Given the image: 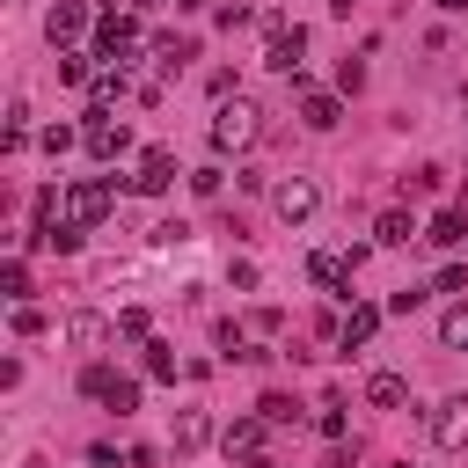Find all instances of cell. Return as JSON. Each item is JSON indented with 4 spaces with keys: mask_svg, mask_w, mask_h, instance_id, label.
Listing matches in <instances>:
<instances>
[{
    "mask_svg": "<svg viewBox=\"0 0 468 468\" xmlns=\"http://www.w3.org/2000/svg\"><path fill=\"white\" fill-rule=\"evenodd\" d=\"M263 139V110L249 102V95H227L219 110H212V154H249Z\"/></svg>",
    "mask_w": 468,
    "mask_h": 468,
    "instance_id": "1",
    "label": "cell"
},
{
    "mask_svg": "<svg viewBox=\"0 0 468 468\" xmlns=\"http://www.w3.org/2000/svg\"><path fill=\"white\" fill-rule=\"evenodd\" d=\"M271 212H278V219H285V227H307V219H314V212H322V183H314V176H300V168H292V176H285V183H271Z\"/></svg>",
    "mask_w": 468,
    "mask_h": 468,
    "instance_id": "2",
    "label": "cell"
},
{
    "mask_svg": "<svg viewBox=\"0 0 468 468\" xmlns=\"http://www.w3.org/2000/svg\"><path fill=\"white\" fill-rule=\"evenodd\" d=\"M110 205H117V190L110 183H66V197H58V212H66V227H95V219H110Z\"/></svg>",
    "mask_w": 468,
    "mask_h": 468,
    "instance_id": "3",
    "label": "cell"
},
{
    "mask_svg": "<svg viewBox=\"0 0 468 468\" xmlns=\"http://www.w3.org/2000/svg\"><path fill=\"white\" fill-rule=\"evenodd\" d=\"M263 29H271V44H263V66H271V73H300L307 29H300V22H285V15H263Z\"/></svg>",
    "mask_w": 468,
    "mask_h": 468,
    "instance_id": "4",
    "label": "cell"
},
{
    "mask_svg": "<svg viewBox=\"0 0 468 468\" xmlns=\"http://www.w3.org/2000/svg\"><path fill=\"white\" fill-rule=\"evenodd\" d=\"M80 146H88L95 161H124V154H132V124H117L110 110H88V124H80Z\"/></svg>",
    "mask_w": 468,
    "mask_h": 468,
    "instance_id": "5",
    "label": "cell"
},
{
    "mask_svg": "<svg viewBox=\"0 0 468 468\" xmlns=\"http://www.w3.org/2000/svg\"><path fill=\"white\" fill-rule=\"evenodd\" d=\"M424 431H431V446L461 453V446H468V395H446V402H431V410H424Z\"/></svg>",
    "mask_w": 468,
    "mask_h": 468,
    "instance_id": "6",
    "label": "cell"
},
{
    "mask_svg": "<svg viewBox=\"0 0 468 468\" xmlns=\"http://www.w3.org/2000/svg\"><path fill=\"white\" fill-rule=\"evenodd\" d=\"M292 88H300V124H307V132H336V124H344V102H336L329 88H307L300 73H292Z\"/></svg>",
    "mask_w": 468,
    "mask_h": 468,
    "instance_id": "7",
    "label": "cell"
},
{
    "mask_svg": "<svg viewBox=\"0 0 468 468\" xmlns=\"http://www.w3.org/2000/svg\"><path fill=\"white\" fill-rule=\"evenodd\" d=\"M124 183H132L139 197H161V190L176 183V154H161V146H146V154H139V168H132Z\"/></svg>",
    "mask_w": 468,
    "mask_h": 468,
    "instance_id": "8",
    "label": "cell"
},
{
    "mask_svg": "<svg viewBox=\"0 0 468 468\" xmlns=\"http://www.w3.org/2000/svg\"><path fill=\"white\" fill-rule=\"evenodd\" d=\"M80 29H88V0H51V15H44V37H51L58 51H66V44L80 37Z\"/></svg>",
    "mask_w": 468,
    "mask_h": 468,
    "instance_id": "9",
    "label": "cell"
},
{
    "mask_svg": "<svg viewBox=\"0 0 468 468\" xmlns=\"http://www.w3.org/2000/svg\"><path fill=\"white\" fill-rule=\"evenodd\" d=\"M132 15H102L95 22V58H110V66H124V51H132Z\"/></svg>",
    "mask_w": 468,
    "mask_h": 468,
    "instance_id": "10",
    "label": "cell"
},
{
    "mask_svg": "<svg viewBox=\"0 0 468 468\" xmlns=\"http://www.w3.org/2000/svg\"><path fill=\"white\" fill-rule=\"evenodd\" d=\"M263 424H271V417H241V424H227V431H219L227 461H263Z\"/></svg>",
    "mask_w": 468,
    "mask_h": 468,
    "instance_id": "11",
    "label": "cell"
},
{
    "mask_svg": "<svg viewBox=\"0 0 468 468\" xmlns=\"http://www.w3.org/2000/svg\"><path fill=\"white\" fill-rule=\"evenodd\" d=\"M307 278L336 300H351V256H307Z\"/></svg>",
    "mask_w": 468,
    "mask_h": 468,
    "instance_id": "12",
    "label": "cell"
},
{
    "mask_svg": "<svg viewBox=\"0 0 468 468\" xmlns=\"http://www.w3.org/2000/svg\"><path fill=\"white\" fill-rule=\"evenodd\" d=\"M366 402H373V410H402V402H410V380H402L395 366H380V373H366Z\"/></svg>",
    "mask_w": 468,
    "mask_h": 468,
    "instance_id": "13",
    "label": "cell"
},
{
    "mask_svg": "<svg viewBox=\"0 0 468 468\" xmlns=\"http://www.w3.org/2000/svg\"><path fill=\"white\" fill-rule=\"evenodd\" d=\"M402 241H417V219H410L402 205H388V212L373 219V249H402Z\"/></svg>",
    "mask_w": 468,
    "mask_h": 468,
    "instance_id": "14",
    "label": "cell"
},
{
    "mask_svg": "<svg viewBox=\"0 0 468 468\" xmlns=\"http://www.w3.org/2000/svg\"><path fill=\"white\" fill-rule=\"evenodd\" d=\"M424 241H431V249H461V241H468V212H461V205H446V212H431V227H424Z\"/></svg>",
    "mask_w": 468,
    "mask_h": 468,
    "instance_id": "15",
    "label": "cell"
},
{
    "mask_svg": "<svg viewBox=\"0 0 468 468\" xmlns=\"http://www.w3.org/2000/svg\"><path fill=\"white\" fill-rule=\"evenodd\" d=\"M197 446H212V417L205 410H183L176 417V453H197Z\"/></svg>",
    "mask_w": 468,
    "mask_h": 468,
    "instance_id": "16",
    "label": "cell"
},
{
    "mask_svg": "<svg viewBox=\"0 0 468 468\" xmlns=\"http://www.w3.org/2000/svg\"><path fill=\"white\" fill-rule=\"evenodd\" d=\"M380 329V307H366V300H351V314H344V351H358L366 336Z\"/></svg>",
    "mask_w": 468,
    "mask_h": 468,
    "instance_id": "17",
    "label": "cell"
},
{
    "mask_svg": "<svg viewBox=\"0 0 468 468\" xmlns=\"http://www.w3.org/2000/svg\"><path fill=\"white\" fill-rule=\"evenodd\" d=\"M88 95H95L88 110H110V102H124V66H102V73L88 80Z\"/></svg>",
    "mask_w": 468,
    "mask_h": 468,
    "instance_id": "18",
    "label": "cell"
},
{
    "mask_svg": "<svg viewBox=\"0 0 468 468\" xmlns=\"http://www.w3.org/2000/svg\"><path fill=\"white\" fill-rule=\"evenodd\" d=\"M439 344H446V351H468V300H453V307L439 314Z\"/></svg>",
    "mask_w": 468,
    "mask_h": 468,
    "instance_id": "19",
    "label": "cell"
},
{
    "mask_svg": "<svg viewBox=\"0 0 468 468\" xmlns=\"http://www.w3.org/2000/svg\"><path fill=\"white\" fill-rule=\"evenodd\" d=\"M146 380H176V344H161V336H146Z\"/></svg>",
    "mask_w": 468,
    "mask_h": 468,
    "instance_id": "20",
    "label": "cell"
},
{
    "mask_svg": "<svg viewBox=\"0 0 468 468\" xmlns=\"http://www.w3.org/2000/svg\"><path fill=\"white\" fill-rule=\"evenodd\" d=\"M102 410H117V417H132V410H139V380H124V373H110V388H102Z\"/></svg>",
    "mask_w": 468,
    "mask_h": 468,
    "instance_id": "21",
    "label": "cell"
},
{
    "mask_svg": "<svg viewBox=\"0 0 468 468\" xmlns=\"http://www.w3.org/2000/svg\"><path fill=\"white\" fill-rule=\"evenodd\" d=\"M154 58H161L168 73H183V66L197 58V44H190V37H161V44H154Z\"/></svg>",
    "mask_w": 468,
    "mask_h": 468,
    "instance_id": "22",
    "label": "cell"
},
{
    "mask_svg": "<svg viewBox=\"0 0 468 468\" xmlns=\"http://www.w3.org/2000/svg\"><path fill=\"white\" fill-rule=\"evenodd\" d=\"M439 183H446V168H439V161H424L417 176H402V197H439Z\"/></svg>",
    "mask_w": 468,
    "mask_h": 468,
    "instance_id": "23",
    "label": "cell"
},
{
    "mask_svg": "<svg viewBox=\"0 0 468 468\" xmlns=\"http://www.w3.org/2000/svg\"><path fill=\"white\" fill-rule=\"evenodd\" d=\"M66 336H73V344H102V336H110V322H102V314H73V322H66Z\"/></svg>",
    "mask_w": 468,
    "mask_h": 468,
    "instance_id": "24",
    "label": "cell"
},
{
    "mask_svg": "<svg viewBox=\"0 0 468 468\" xmlns=\"http://www.w3.org/2000/svg\"><path fill=\"white\" fill-rule=\"evenodd\" d=\"M58 80H66V88H80V80H95V73H88V58H80V51H58Z\"/></svg>",
    "mask_w": 468,
    "mask_h": 468,
    "instance_id": "25",
    "label": "cell"
},
{
    "mask_svg": "<svg viewBox=\"0 0 468 468\" xmlns=\"http://www.w3.org/2000/svg\"><path fill=\"white\" fill-rule=\"evenodd\" d=\"M0 285H7L15 300H22V292H29V263H22V256H7V271H0Z\"/></svg>",
    "mask_w": 468,
    "mask_h": 468,
    "instance_id": "26",
    "label": "cell"
},
{
    "mask_svg": "<svg viewBox=\"0 0 468 468\" xmlns=\"http://www.w3.org/2000/svg\"><path fill=\"white\" fill-rule=\"evenodd\" d=\"M73 139H80V132H73V124H44V154H66V146H73Z\"/></svg>",
    "mask_w": 468,
    "mask_h": 468,
    "instance_id": "27",
    "label": "cell"
},
{
    "mask_svg": "<svg viewBox=\"0 0 468 468\" xmlns=\"http://www.w3.org/2000/svg\"><path fill=\"white\" fill-rule=\"evenodd\" d=\"M176 241H190V227H183V219H161V227H154V249H176Z\"/></svg>",
    "mask_w": 468,
    "mask_h": 468,
    "instance_id": "28",
    "label": "cell"
},
{
    "mask_svg": "<svg viewBox=\"0 0 468 468\" xmlns=\"http://www.w3.org/2000/svg\"><path fill=\"white\" fill-rule=\"evenodd\" d=\"M431 292H468V271H461V263H446V271L431 278Z\"/></svg>",
    "mask_w": 468,
    "mask_h": 468,
    "instance_id": "29",
    "label": "cell"
},
{
    "mask_svg": "<svg viewBox=\"0 0 468 468\" xmlns=\"http://www.w3.org/2000/svg\"><path fill=\"white\" fill-rule=\"evenodd\" d=\"M256 417H271V424H285V417H292V395H263V402H256Z\"/></svg>",
    "mask_w": 468,
    "mask_h": 468,
    "instance_id": "30",
    "label": "cell"
},
{
    "mask_svg": "<svg viewBox=\"0 0 468 468\" xmlns=\"http://www.w3.org/2000/svg\"><path fill=\"white\" fill-rule=\"evenodd\" d=\"M190 190L197 197H219V168H190Z\"/></svg>",
    "mask_w": 468,
    "mask_h": 468,
    "instance_id": "31",
    "label": "cell"
},
{
    "mask_svg": "<svg viewBox=\"0 0 468 468\" xmlns=\"http://www.w3.org/2000/svg\"><path fill=\"white\" fill-rule=\"evenodd\" d=\"M227 278H234L241 292H256V263H249V256H234V263H227Z\"/></svg>",
    "mask_w": 468,
    "mask_h": 468,
    "instance_id": "32",
    "label": "cell"
},
{
    "mask_svg": "<svg viewBox=\"0 0 468 468\" xmlns=\"http://www.w3.org/2000/svg\"><path fill=\"white\" fill-rule=\"evenodd\" d=\"M15 336H44V314L37 307H15Z\"/></svg>",
    "mask_w": 468,
    "mask_h": 468,
    "instance_id": "33",
    "label": "cell"
},
{
    "mask_svg": "<svg viewBox=\"0 0 468 468\" xmlns=\"http://www.w3.org/2000/svg\"><path fill=\"white\" fill-rule=\"evenodd\" d=\"M117 336H146V307H124L117 314Z\"/></svg>",
    "mask_w": 468,
    "mask_h": 468,
    "instance_id": "34",
    "label": "cell"
},
{
    "mask_svg": "<svg viewBox=\"0 0 468 468\" xmlns=\"http://www.w3.org/2000/svg\"><path fill=\"white\" fill-rule=\"evenodd\" d=\"M278 322H285V314H278V307H249V329H256V336H271V329H278Z\"/></svg>",
    "mask_w": 468,
    "mask_h": 468,
    "instance_id": "35",
    "label": "cell"
},
{
    "mask_svg": "<svg viewBox=\"0 0 468 468\" xmlns=\"http://www.w3.org/2000/svg\"><path fill=\"white\" fill-rule=\"evenodd\" d=\"M102 388H110V366H88V373H80V395H95V402H102Z\"/></svg>",
    "mask_w": 468,
    "mask_h": 468,
    "instance_id": "36",
    "label": "cell"
},
{
    "mask_svg": "<svg viewBox=\"0 0 468 468\" xmlns=\"http://www.w3.org/2000/svg\"><path fill=\"white\" fill-rule=\"evenodd\" d=\"M176 7H183V15H197V7H205V0H176Z\"/></svg>",
    "mask_w": 468,
    "mask_h": 468,
    "instance_id": "37",
    "label": "cell"
},
{
    "mask_svg": "<svg viewBox=\"0 0 468 468\" xmlns=\"http://www.w3.org/2000/svg\"><path fill=\"white\" fill-rule=\"evenodd\" d=\"M439 7H446V15H461V7H468V0H439Z\"/></svg>",
    "mask_w": 468,
    "mask_h": 468,
    "instance_id": "38",
    "label": "cell"
},
{
    "mask_svg": "<svg viewBox=\"0 0 468 468\" xmlns=\"http://www.w3.org/2000/svg\"><path fill=\"white\" fill-rule=\"evenodd\" d=\"M139 7H161V0H139Z\"/></svg>",
    "mask_w": 468,
    "mask_h": 468,
    "instance_id": "39",
    "label": "cell"
}]
</instances>
